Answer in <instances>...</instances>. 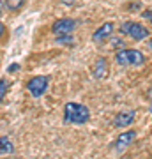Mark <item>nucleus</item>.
I'll return each instance as SVG.
<instances>
[{
	"instance_id": "nucleus-7",
	"label": "nucleus",
	"mask_w": 152,
	"mask_h": 159,
	"mask_svg": "<svg viewBox=\"0 0 152 159\" xmlns=\"http://www.w3.org/2000/svg\"><path fill=\"white\" fill-rule=\"evenodd\" d=\"M92 74H94V78H97V80L106 78V74H108V62L104 60V58H97V60H96V64L92 66Z\"/></svg>"
},
{
	"instance_id": "nucleus-21",
	"label": "nucleus",
	"mask_w": 152,
	"mask_h": 159,
	"mask_svg": "<svg viewBox=\"0 0 152 159\" xmlns=\"http://www.w3.org/2000/svg\"><path fill=\"white\" fill-rule=\"evenodd\" d=\"M149 48H150V50H152V39L149 41Z\"/></svg>"
},
{
	"instance_id": "nucleus-6",
	"label": "nucleus",
	"mask_w": 152,
	"mask_h": 159,
	"mask_svg": "<svg viewBox=\"0 0 152 159\" xmlns=\"http://www.w3.org/2000/svg\"><path fill=\"white\" fill-rule=\"evenodd\" d=\"M112 32H113V23H112V21H106L104 25H101V27H99V29L94 32V35H92V41L99 44V43H103L104 39H108V37L112 35Z\"/></svg>"
},
{
	"instance_id": "nucleus-19",
	"label": "nucleus",
	"mask_w": 152,
	"mask_h": 159,
	"mask_svg": "<svg viewBox=\"0 0 152 159\" xmlns=\"http://www.w3.org/2000/svg\"><path fill=\"white\" fill-rule=\"evenodd\" d=\"M62 2H64V4H67V6H71V4H73L74 0H62Z\"/></svg>"
},
{
	"instance_id": "nucleus-18",
	"label": "nucleus",
	"mask_w": 152,
	"mask_h": 159,
	"mask_svg": "<svg viewBox=\"0 0 152 159\" xmlns=\"http://www.w3.org/2000/svg\"><path fill=\"white\" fill-rule=\"evenodd\" d=\"M4 30H6V27H4V23H0V37H2V34H4Z\"/></svg>"
},
{
	"instance_id": "nucleus-14",
	"label": "nucleus",
	"mask_w": 152,
	"mask_h": 159,
	"mask_svg": "<svg viewBox=\"0 0 152 159\" xmlns=\"http://www.w3.org/2000/svg\"><path fill=\"white\" fill-rule=\"evenodd\" d=\"M131 25H133V21H124L122 25H120V32H122V34H129Z\"/></svg>"
},
{
	"instance_id": "nucleus-5",
	"label": "nucleus",
	"mask_w": 152,
	"mask_h": 159,
	"mask_svg": "<svg viewBox=\"0 0 152 159\" xmlns=\"http://www.w3.org/2000/svg\"><path fill=\"white\" fill-rule=\"evenodd\" d=\"M135 138H136L135 131H126V133H122V134L117 138V142H115V150H117V152H122L124 148H127L131 143L135 142Z\"/></svg>"
},
{
	"instance_id": "nucleus-17",
	"label": "nucleus",
	"mask_w": 152,
	"mask_h": 159,
	"mask_svg": "<svg viewBox=\"0 0 152 159\" xmlns=\"http://www.w3.org/2000/svg\"><path fill=\"white\" fill-rule=\"evenodd\" d=\"M18 69H20V64H11V66L7 67V71H9V73H14V71H18Z\"/></svg>"
},
{
	"instance_id": "nucleus-11",
	"label": "nucleus",
	"mask_w": 152,
	"mask_h": 159,
	"mask_svg": "<svg viewBox=\"0 0 152 159\" xmlns=\"http://www.w3.org/2000/svg\"><path fill=\"white\" fill-rule=\"evenodd\" d=\"M57 43L58 44H66V46H71L74 43L73 39V34H64V35H57Z\"/></svg>"
},
{
	"instance_id": "nucleus-15",
	"label": "nucleus",
	"mask_w": 152,
	"mask_h": 159,
	"mask_svg": "<svg viewBox=\"0 0 152 159\" xmlns=\"http://www.w3.org/2000/svg\"><path fill=\"white\" fill-rule=\"evenodd\" d=\"M141 16L145 18L147 21L152 23V9H147V11H143V14H141Z\"/></svg>"
},
{
	"instance_id": "nucleus-1",
	"label": "nucleus",
	"mask_w": 152,
	"mask_h": 159,
	"mask_svg": "<svg viewBox=\"0 0 152 159\" xmlns=\"http://www.w3.org/2000/svg\"><path fill=\"white\" fill-rule=\"evenodd\" d=\"M90 117V111L85 104L80 102H67L64 106V120L67 124H85Z\"/></svg>"
},
{
	"instance_id": "nucleus-3",
	"label": "nucleus",
	"mask_w": 152,
	"mask_h": 159,
	"mask_svg": "<svg viewBox=\"0 0 152 159\" xmlns=\"http://www.w3.org/2000/svg\"><path fill=\"white\" fill-rule=\"evenodd\" d=\"M48 83H50L48 76H35V78H32L27 83V89L34 97H41L48 90Z\"/></svg>"
},
{
	"instance_id": "nucleus-12",
	"label": "nucleus",
	"mask_w": 152,
	"mask_h": 159,
	"mask_svg": "<svg viewBox=\"0 0 152 159\" xmlns=\"http://www.w3.org/2000/svg\"><path fill=\"white\" fill-rule=\"evenodd\" d=\"M27 0H6V6L11 9V11H18V9H21L23 4H25Z\"/></svg>"
},
{
	"instance_id": "nucleus-16",
	"label": "nucleus",
	"mask_w": 152,
	"mask_h": 159,
	"mask_svg": "<svg viewBox=\"0 0 152 159\" xmlns=\"http://www.w3.org/2000/svg\"><path fill=\"white\" fill-rule=\"evenodd\" d=\"M122 44H124V43H122L120 39H117V37H115V39H112V46H115V48H120Z\"/></svg>"
},
{
	"instance_id": "nucleus-4",
	"label": "nucleus",
	"mask_w": 152,
	"mask_h": 159,
	"mask_svg": "<svg viewBox=\"0 0 152 159\" xmlns=\"http://www.w3.org/2000/svg\"><path fill=\"white\" fill-rule=\"evenodd\" d=\"M74 27H76V21L74 20H57L53 25H51V32L55 35H64V34H73Z\"/></svg>"
},
{
	"instance_id": "nucleus-9",
	"label": "nucleus",
	"mask_w": 152,
	"mask_h": 159,
	"mask_svg": "<svg viewBox=\"0 0 152 159\" xmlns=\"http://www.w3.org/2000/svg\"><path fill=\"white\" fill-rule=\"evenodd\" d=\"M135 120V111H122V113L115 115V125L117 127H127Z\"/></svg>"
},
{
	"instance_id": "nucleus-8",
	"label": "nucleus",
	"mask_w": 152,
	"mask_h": 159,
	"mask_svg": "<svg viewBox=\"0 0 152 159\" xmlns=\"http://www.w3.org/2000/svg\"><path fill=\"white\" fill-rule=\"evenodd\" d=\"M129 35L135 41H141V39H145V37H149V30L143 25H140V23H133L129 29Z\"/></svg>"
},
{
	"instance_id": "nucleus-13",
	"label": "nucleus",
	"mask_w": 152,
	"mask_h": 159,
	"mask_svg": "<svg viewBox=\"0 0 152 159\" xmlns=\"http://www.w3.org/2000/svg\"><path fill=\"white\" fill-rule=\"evenodd\" d=\"M6 94H7V81L4 78H0V102L6 97Z\"/></svg>"
},
{
	"instance_id": "nucleus-20",
	"label": "nucleus",
	"mask_w": 152,
	"mask_h": 159,
	"mask_svg": "<svg viewBox=\"0 0 152 159\" xmlns=\"http://www.w3.org/2000/svg\"><path fill=\"white\" fill-rule=\"evenodd\" d=\"M2 9H4V2L0 0V16H2Z\"/></svg>"
},
{
	"instance_id": "nucleus-10",
	"label": "nucleus",
	"mask_w": 152,
	"mask_h": 159,
	"mask_svg": "<svg viewBox=\"0 0 152 159\" xmlns=\"http://www.w3.org/2000/svg\"><path fill=\"white\" fill-rule=\"evenodd\" d=\"M14 152V145L11 143V140L7 136H2L0 138V156L2 154H12Z\"/></svg>"
},
{
	"instance_id": "nucleus-2",
	"label": "nucleus",
	"mask_w": 152,
	"mask_h": 159,
	"mask_svg": "<svg viewBox=\"0 0 152 159\" xmlns=\"http://www.w3.org/2000/svg\"><path fill=\"white\" fill-rule=\"evenodd\" d=\"M115 60L120 66H141L143 64V53L138 50H120L115 55Z\"/></svg>"
}]
</instances>
